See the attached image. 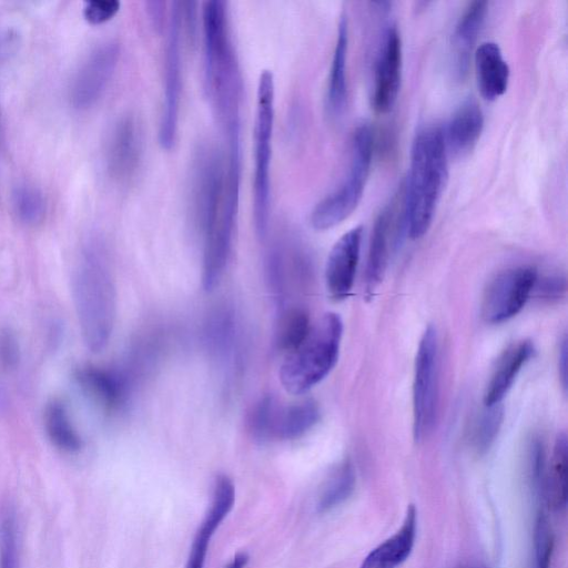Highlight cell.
<instances>
[{
  "label": "cell",
  "instance_id": "cell-1",
  "mask_svg": "<svg viewBox=\"0 0 568 568\" xmlns=\"http://www.w3.org/2000/svg\"><path fill=\"white\" fill-rule=\"evenodd\" d=\"M448 178V154L443 129L425 124L415 133L403 192L404 225L410 239L429 230Z\"/></svg>",
  "mask_w": 568,
  "mask_h": 568
},
{
  "label": "cell",
  "instance_id": "cell-2",
  "mask_svg": "<svg viewBox=\"0 0 568 568\" xmlns=\"http://www.w3.org/2000/svg\"><path fill=\"white\" fill-rule=\"evenodd\" d=\"M73 296L82 337L92 352L109 343L115 317V287L100 242H90L73 276Z\"/></svg>",
  "mask_w": 568,
  "mask_h": 568
},
{
  "label": "cell",
  "instance_id": "cell-3",
  "mask_svg": "<svg viewBox=\"0 0 568 568\" xmlns=\"http://www.w3.org/2000/svg\"><path fill=\"white\" fill-rule=\"evenodd\" d=\"M204 84L214 111L242 102V77L232 42L226 2L206 0L202 7Z\"/></svg>",
  "mask_w": 568,
  "mask_h": 568
},
{
  "label": "cell",
  "instance_id": "cell-4",
  "mask_svg": "<svg viewBox=\"0 0 568 568\" xmlns=\"http://www.w3.org/2000/svg\"><path fill=\"white\" fill-rule=\"evenodd\" d=\"M343 336V322L338 314H324L304 342L285 355L280 368L284 389L294 395L308 392L322 382L335 366Z\"/></svg>",
  "mask_w": 568,
  "mask_h": 568
},
{
  "label": "cell",
  "instance_id": "cell-5",
  "mask_svg": "<svg viewBox=\"0 0 568 568\" xmlns=\"http://www.w3.org/2000/svg\"><path fill=\"white\" fill-rule=\"evenodd\" d=\"M224 152L202 145L194 158L190 206L193 224L205 242L217 230L234 233L235 221L224 212Z\"/></svg>",
  "mask_w": 568,
  "mask_h": 568
},
{
  "label": "cell",
  "instance_id": "cell-6",
  "mask_svg": "<svg viewBox=\"0 0 568 568\" xmlns=\"http://www.w3.org/2000/svg\"><path fill=\"white\" fill-rule=\"evenodd\" d=\"M373 152V130L371 125L363 123L353 133L349 164L344 179L311 212L310 221L315 230L332 229L356 210L369 175Z\"/></svg>",
  "mask_w": 568,
  "mask_h": 568
},
{
  "label": "cell",
  "instance_id": "cell-7",
  "mask_svg": "<svg viewBox=\"0 0 568 568\" xmlns=\"http://www.w3.org/2000/svg\"><path fill=\"white\" fill-rule=\"evenodd\" d=\"M274 97L273 73L264 69L257 82L254 121L253 220L255 233L260 239L266 236L270 221Z\"/></svg>",
  "mask_w": 568,
  "mask_h": 568
},
{
  "label": "cell",
  "instance_id": "cell-8",
  "mask_svg": "<svg viewBox=\"0 0 568 568\" xmlns=\"http://www.w3.org/2000/svg\"><path fill=\"white\" fill-rule=\"evenodd\" d=\"M438 405V337L432 325L424 331L415 356L413 433L416 442L433 430Z\"/></svg>",
  "mask_w": 568,
  "mask_h": 568
},
{
  "label": "cell",
  "instance_id": "cell-9",
  "mask_svg": "<svg viewBox=\"0 0 568 568\" xmlns=\"http://www.w3.org/2000/svg\"><path fill=\"white\" fill-rule=\"evenodd\" d=\"M183 29L181 2H172L169 14L164 57L163 110L159 129V141L163 149L175 142L182 89L181 34Z\"/></svg>",
  "mask_w": 568,
  "mask_h": 568
},
{
  "label": "cell",
  "instance_id": "cell-10",
  "mask_svg": "<svg viewBox=\"0 0 568 568\" xmlns=\"http://www.w3.org/2000/svg\"><path fill=\"white\" fill-rule=\"evenodd\" d=\"M537 272L517 266L496 275L485 290L481 316L489 324L504 323L517 315L532 295Z\"/></svg>",
  "mask_w": 568,
  "mask_h": 568
},
{
  "label": "cell",
  "instance_id": "cell-11",
  "mask_svg": "<svg viewBox=\"0 0 568 568\" xmlns=\"http://www.w3.org/2000/svg\"><path fill=\"white\" fill-rule=\"evenodd\" d=\"M403 68L402 38L396 24H389L377 49L372 89V106L377 113L389 112L399 93Z\"/></svg>",
  "mask_w": 568,
  "mask_h": 568
},
{
  "label": "cell",
  "instance_id": "cell-12",
  "mask_svg": "<svg viewBox=\"0 0 568 568\" xmlns=\"http://www.w3.org/2000/svg\"><path fill=\"white\" fill-rule=\"evenodd\" d=\"M120 45L109 40L98 45L77 72L70 89V99L78 109L93 104L104 91L116 67Z\"/></svg>",
  "mask_w": 568,
  "mask_h": 568
},
{
  "label": "cell",
  "instance_id": "cell-13",
  "mask_svg": "<svg viewBox=\"0 0 568 568\" xmlns=\"http://www.w3.org/2000/svg\"><path fill=\"white\" fill-rule=\"evenodd\" d=\"M363 227L344 233L333 245L325 266V285L335 301L346 298L353 288L359 261Z\"/></svg>",
  "mask_w": 568,
  "mask_h": 568
},
{
  "label": "cell",
  "instance_id": "cell-14",
  "mask_svg": "<svg viewBox=\"0 0 568 568\" xmlns=\"http://www.w3.org/2000/svg\"><path fill=\"white\" fill-rule=\"evenodd\" d=\"M75 378L83 392L105 412L116 413L126 406L131 394L126 372L87 366L78 371Z\"/></svg>",
  "mask_w": 568,
  "mask_h": 568
},
{
  "label": "cell",
  "instance_id": "cell-15",
  "mask_svg": "<svg viewBox=\"0 0 568 568\" xmlns=\"http://www.w3.org/2000/svg\"><path fill=\"white\" fill-rule=\"evenodd\" d=\"M142 131L135 116L128 114L114 124L106 148V165L118 180L131 178L142 154Z\"/></svg>",
  "mask_w": 568,
  "mask_h": 568
},
{
  "label": "cell",
  "instance_id": "cell-16",
  "mask_svg": "<svg viewBox=\"0 0 568 568\" xmlns=\"http://www.w3.org/2000/svg\"><path fill=\"white\" fill-rule=\"evenodd\" d=\"M234 500L235 489L232 480L226 475L217 476L210 509L195 534L185 568H204L210 540L231 511Z\"/></svg>",
  "mask_w": 568,
  "mask_h": 568
},
{
  "label": "cell",
  "instance_id": "cell-17",
  "mask_svg": "<svg viewBox=\"0 0 568 568\" xmlns=\"http://www.w3.org/2000/svg\"><path fill=\"white\" fill-rule=\"evenodd\" d=\"M486 1H473L463 11L452 37L450 64L454 77L464 80L468 74L471 51L487 14Z\"/></svg>",
  "mask_w": 568,
  "mask_h": 568
},
{
  "label": "cell",
  "instance_id": "cell-18",
  "mask_svg": "<svg viewBox=\"0 0 568 568\" xmlns=\"http://www.w3.org/2000/svg\"><path fill=\"white\" fill-rule=\"evenodd\" d=\"M394 201L386 205L375 219L365 270V295L373 297L381 285L389 258L392 232L394 224Z\"/></svg>",
  "mask_w": 568,
  "mask_h": 568
},
{
  "label": "cell",
  "instance_id": "cell-19",
  "mask_svg": "<svg viewBox=\"0 0 568 568\" xmlns=\"http://www.w3.org/2000/svg\"><path fill=\"white\" fill-rule=\"evenodd\" d=\"M484 129V113L473 99L464 101L443 130L447 154L454 158L467 155L477 144Z\"/></svg>",
  "mask_w": 568,
  "mask_h": 568
},
{
  "label": "cell",
  "instance_id": "cell-20",
  "mask_svg": "<svg viewBox=\"0 0 568 568\" xmlns=\"http://www.w3.org/2000/svg\"><path fill=\"white\" fill-rule=\"evenodd\" d=\"M474 62L477 85L483 98L494 101L501 97L508 88L510 69L498 43H480L475 51Z\"/></svg>",
  "mask_w": 568,
  "mask_h": 568
},
{
  "label": "cell",
  "instance_id": "cell-21",
  "mask_svg": "<svg viewBox=\"0 0 568 568\" xmlns=\"http://www.w3.org/2000/svg\"><path fill=\"white\" fill-rule=\"evenodd\" d=\"M534 354L530 341H520L507 347L498 358L484 394L485 406L501 404L521 368Z\"/></svg>",
  "mask_w": 568,
  "mask_h": 568
},
{
  "label": "cell",
  "instance_id": "cell-22",
  "mask_svg": "<svg viewBox=\"0 0 568 568\" xmlns=\"http://www.w3.org/2000/svg\"><path fill=\"white\" fill-rule=\"evenodd\" d=\"M318 405L306 399L282 405L277 399L272 410L268 439H296L312 429L320 419Z\"/></svg>",
  "mask_w": 568,
  "mask_h": 568
},
{
  "label": "cell",
  "instance_id": "cell-23",
  "mask_svg": "<svg viewBox=\"0 0 568 568\" xmlns=\"http://www.w3.org/2000/svg\"><path fill=\"white\" fill-rule=\"evenodd\" d=\"M416 508L409 505L402 527L374 548L359 568H397L410 555L416 537Z\"/></svg>",
  "mask_w": 568,
  "mask_h": 568
},
{
  "label": "cell",
  "instance_id": "cell-24",
  "mask_svg": "<svg viewBox=\"0 0 568 568\" xmlns=\"http://www.w3.org/2000/svg\"><path fill=\"white\" fill-rule=\"evenodd\" d=\"M347 50L348 21L347 16L343 13L338 21L326 90V110L335 119L343 114L347 103Z\"/></svg>",
  "mask_w": 568,
  "mask_h": 568
},
{
  "label": "cell",
  "instance_id": "cell-25",
  "mask_svg": "<svg viewBox=\"0 0 568 568\" xmlns=\"http://www.w3.org/2000/svg\"><path fill=\"white\" fill-rule=\"evenodd\" d=\"M312 324L308 313L300 306L283 308L275 331V345L285 355L295 351L306 338Z\"/></svg>",
  "mask_w": 568,
  "mask_h": 568
},
{
  "label": "cell",
  "instance_id": "cell-26",
  "mask_svg": "<svg viewBox=\"0 0 568 568\" xmlns=\"http://www.w3.org/2000/svg\"><path fill=\"white\" fill-rule=\"evenodd\" d=\"M45 432L54 446L67 453H77L82 440L73 428L65 406L59 400L50 402L44 410Z\"/></svg>",
  "mask_w": 568,
  "mask_h": 568
},
{
  "label": "cell",
  "instance_id": "cell-27",
  "mask_svg": "<svg viewBox=\"0 0 568 568\" xmlns=\"http://www.w3.org/2000/svg\"><path fill=\"white\" fill-rule=\"evenodd\" d=\"M545 499L548 505L560 510L567 500V437L560 434L555 443L550 468L547 470Z\"/></svg>",
  "mask_w": 568,
  "mask_h": 568
},
{
  "label": "cell",
  "instance_id": "cell-28",
  "mask_svg": "<svg viewBox=\"0 0 568 568\" xmlns=\"http://www.w3.org/2000/svg\"><path fill=\"white\" fill-rule=\"evenodd\" d=\"M235 321L227 308L216 310L205 325V343L209 351L223 361L232 354L235 344Z\"/></svg>",
  "mask_w": 568,
  "mask_h": 568
},
{
  "label": "cell",
  "instance_id": "cell-29",
  "mask_svg": "<svg viewBox=\"0 0 568 568\" xmlns=\"http://www.w3.org/2000/svg\"><path fill=\"white\" fill-rule=\"evenodd\" d=\"M501 404L485 406L478 414L469 433V444L477 455L486 454L493 446L503 424Z\"/></svg>",
  "mask_w": 568,
  "mask_h": 568
},
{
  "label": "cell",
  "instance_id": "cell-30",
  "mask_svg": "<svg viewBox=\"0 0 568 568\" xmlns=\"http://www.w3.org/2000/svg\"><path fill=\"white\" fill-rule=\"evenodd\" d=\"M355 487V473L349 462L342 463L327 479L318 498L321 513L328 511L344 503Z\"/></svg>",
  "mask_w": 568,
  "mask_h": 568
},
{
  "label": "cell",
  "instance_id": "cell-31",
  "mask_svg": "<svg viewBox=\"0 0 568 568\" xmlns=\"http://www.w3.org/2000/svg\"><path fill=\"white\" fill-rule=\"evenodd\" d=\"M12 203L18 217L26 224H37L45 214L44 197L34 186L28 184L17 186L12 193Z\"/></svg>",
  "mask_w": 568,
  "mask_h": 568
},
{
  "label": "cell",
  "instance_id": "cell-32",
  "mask_svg": "<svg viewBox=\"0 0 568 568\" xmlns=\"http://www.w3.org/2000/svg\"><path fill=\"white\" fill-rule=\"evenodd\" d=\"M18 539L14 513L8 509L0 519V568H17Z\"/></svg>",
  "mask_w": 568,
  "mask_h": 568
},
{
  "label": "cell",
  "instance_id": "cell-33",
  "mask_svg": "<svg viewBox=\"0 0 568 568\" xmlns=\"http://www.w3.org/2000/svg\"><path fill=\"white\" fill-rule=\"evenodd\" d=\"M554 549V534L546 513L541 509L534 527V550L536 568H550Z\"/></svg>",
  "mask_w": 568,
  "mask_h": 568
},
{
  "label": "cell",
  "instance_id": "cell-34",
  "mask_svg": "<svg viewBox=\"0 0 568 568\" xmlns=\"http://www.w3.org/2000/svg\"><path fill=\"white\" fill-rule=\"evenodd\" d=\"M119 0H91L84 3V18L93 24H99L111 19L119 10Z\"/></svg>",
  "mask_w": 568,
  "mask_h": 568
},
{
  "label": "cell",
  "instance_id": "cell-35",
  "mask_svg": "<svg viewBox=\"0 0 568 568\" xmlns=\"http://www.w3.org/2000/svg\"><path fill=\"white\" fill-rule=\"evenodd\" d=\"M566 278L561 275H545L536 277L532 294L536 293L537 297L545 300H558L566 293Z\"/></svg>",
  "mask_w": 568,
  "mask_h": 568
},
{
  "label": "cell",
  "instance_id": "cell-36",
  "mask_svg": "<svg viewBox=\"0 0 568 568\" xmlns=\"http://www.w3.org/2000/svg\"><path fill=\"white\" fill-rule=\"evenodd\" d=\"M146 8L151 19H153L155 26H161L163 22L164 14V2L162 1H148Z\"/></svg>",
  "mask_w": 568,
  "mask_h": 568
},
{
  "label": "cell",
  "instance_id": "cell-37",
  "mask_svg": "<svg viewBox=\"0 0 568 568\" xmlns=\"http://www.w3.org/2000/svg\"><path fill=\"white\" fill-rule=\"evenodd\" d=\"M559 375L561 377V383L565 388H567V339L565 338L560 346L559 354Z\"/></svg>",
  "mask_w": 568,
  "mask_h": 568
},
{
  "label": "cell",
  "instance_id": "cell-38",
  "mask_svg": "<svg viewBox=\"0 0 568 568\" xmlns=\"http://www.w3.org/2000/svg\"><path fill=\"white\" fill-rule=\"evenodd\" d=\"M248 561V556L246 552H239L235 555L233 560L229 564L226 568H244Z\"/></svg>",
  "mask_w": 568,
  "mask_h": 568
}]
</instances>
